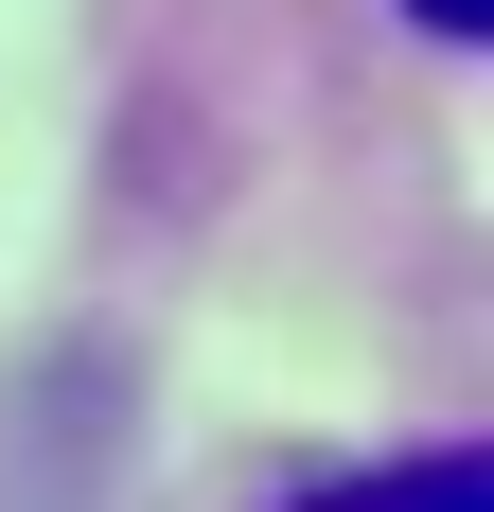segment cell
<instances>
[{
	"label": "cell",
	"mask_w": 494,
	"mask_h": 512,
	"mask_svg": "<svg viewBox=\"0 0 494 512\" xmlns=\"http://www.w3.org/2000/svg\"><path fill=\"white\" fill-rule=\"evenodd\" d=\"M406 18H424V36H494V0H406Z\"/></svg>",
	"instance_id": "cell-2"
},
{
	"label": "cell",
	"mask_w": 494,
	"mask_h": 512,
	"mask_svg": "<svg viewBox=\"0 0 494 512\" xmlns=\"http://www.w3.org/2000/svg\"><path fill=\"white\" fill-rule=\"evenodd\" d=\"M300 512H494V460L477 442H424V460H371V477H336V495H300Z\"/></svg>",
	"instance_id": "cell-1"
}]
</instances>
